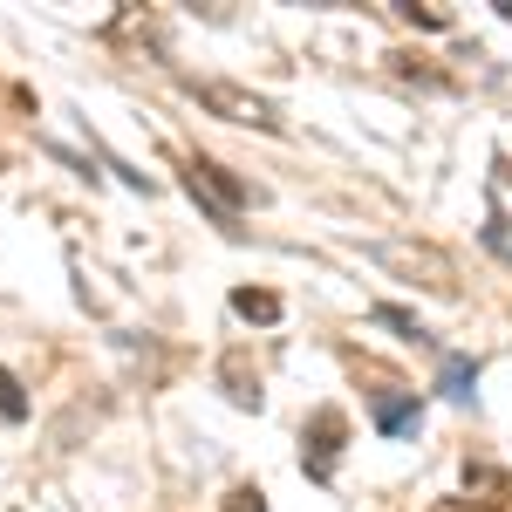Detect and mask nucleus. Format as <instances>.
I'll return each mask as SVG.
<instances>
[{"instance_id": "nucleus-1", "label": "nucleus", "mask_w": 512, "mask_h": 512, "mask_svg": "<svg viewBox=\"0 0 512 512\" xmlns=\"http://www.w3.org/2000/svg\"><path fill=\"white\" fill-rule=\"evenodd\" d=\"M185 185H192V198H205V212H212V219H239V212L253 205V192L239 185L226 164H212V158L185 164Z\"/></svg>"}, {"instance_id": "nucleus-2", "label": "nucleus", "mask_w": 512, "mask_h": 512, "mask_svg": "<svg viewBox=\"0 0 512 512\" xmlns=\"http://www.w3.org/2000/svg\"><path fill=\"white\" fill-rule=\"evenodd\" d=\"M205 110H219L226 123H253V130H280V117H274V103L267 96H253V89H233V82H185Z\"/></svg>"}, {"instance_id": "nucleus-3", "label": "nucleus", "mask_w": 512, "mask_h": 512, "mask_svg": "<svg viewBox=\"0 0 512 512\" xmlns=\"http://www.w3.org/2000/svg\"><path fill=\"white\" fill-rule=\"evenodd\" d=\"M369 417H376V431H383V437H417V424H424L417 396H396V390L369 396Z\"/></svg>"}, {"instance_id": "nucleus-4", "label": "nucleus", "mask_w": 512, "mask_h": 512, "mask_svg": "<svg viewBox=\"0 0 512 512\" xmlns=\"http://www.w3.org/2000/svg\"><path fill=\"white\" fill-rule=\"evenodd\" d=\"M335 451H342V410H321V417H315V451H308V472L328 478V472H335Z\"/></svg>"}, {"instance_id": "nucleus-5", "label": "nucleus", "mask_w": 512, "mask_h": 512, "mask_svg": "<svg viewBox=\"0 0 512 512\" xmlns=\"http://www.w3.org/2000/svg\"><path fill=\"white\" fill-rule=\"evenodd\" d=\"M472 383H478V362H472V355H444V396H451V403H465Z\"/></svg>"}, {"instance_id": "nucleus-6", "label": "nucleus", "mask_w": 512, "mask_h": 512, "mask_svg": "<svg viewBox=\"0 0 512 512\" xmlns=\"http://www.w3.org/2000/svg\"><path fill=\"white\" fill-rule=\"evenodd\" d=\"M233 315H246V321H280V294H260V287H239V294H233Z\"/></svg>"}, {"instance_id": "nucleus-7", "label": "nucleus", "mask_w": 512, "mask_h": 512, "mask_svg": "<svg viewBox=\"0 0 512 512\" xmlns=\"http://www.w3.org/2000/svg\"><path fill=\"white\" fill-rule=\"evenodd\" d=\"M0 417H7V424L28 417V396H21V383H14V369H0Z\"/></svg>"}, {"instance_id": "nucleus-8", "label": "nucleus", "mask_w": 512, "mask_h": 512, "mask_svg": "<svg viewBox=\"0 0 512 512\" xmlns=\"http://www.w3.org/2000/svg\"><path fill=\"white\" fill-rule=\"evenodd\" d=\"M376 321H383V328H396L403 342H424V328H417V315H403V308H390V301L376 308Z\"/></svg>"}, {"instance_id": "nucleus-9", "label": "nucleus", "mask_w": 512, "mask_h": 512, "mask_svg": "<svg viewBox=\"0 0 512 512\" xmlns=\"http://www.w3.org/2000/svg\"><path fill=\"white\" fill-rule=\"evenodd\" d=\"M226 512H267V492L260 485H239V492H226Z\"/></svg>"}, {"instance_id": "nucleus-10", "label": "nucleus", "mask_w": 512, "mask_h": 512, "mask_svg": "<svg viewBox=\"0 0 512 512\" xmlns=\"http://www.w3.org/2000/svg\"><path fill=\"white\" fill-rule=\"evenodd\" d=\"M499 178H506V185H512V158H506V164H499Z\"/></svg>"}, {"instance_id": "nucleus-11", "label": "nucleus", "mask_w": 512, "mask_h": 512, "mask_svg": "<svg viewBox=\"0 0 512 512\" xmlns=\"http://www.w3.org/2000/svg\"><path fill=\"white\" fill-rule=\"evenodd\" d=\"M437 512H465V506H437Z\"/></svg>"}]
</instances>
